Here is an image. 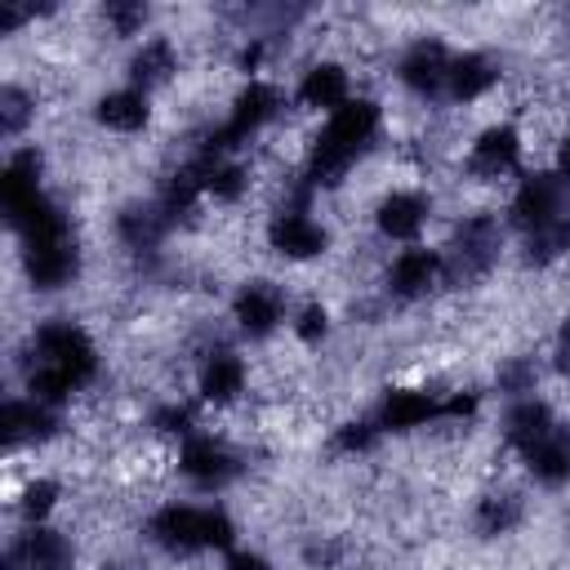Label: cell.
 Here are the masks:
<instances>
[{
    "label": "cell",
    "instance_id": "6da1fadb",
    "mask_svg": "<svg viewBox=\"0 0 570 570\" xmlns=\"http://www.w3.org/2000/svg\"><path fill=\"white\" fill-rule=\"evenodd\" d=\"M379 129H383V111L370 98H352L334 116H325L321 129L312 134L307 151H303V169L298 174L307 178V187L312 191L338 187L356 169V160H365L374 151Z\"/></svg>",
    "mask_w": 570,
    "mask_h": 570
},
{
    "label": "cell",
    "instance_id": "7a4b0ae2",
    "mask_svg": "<svg viewBox=\"0 0 570 570\" xmlns=\"http://www.w3.org/2000/svg\"><path fill=\"white\" fill-rule=\"evenodd\" d=\"M232 534H236V525H232V517H227L223 508L165 503V508H156V512L147 517V539H151L160 552L178 557V561L200 557V552H209V548H232Z\"/></svg>",
    "mask_w": 570,
    "mask_h": 570
},
{
    "label": "cell",
    "instance_id": "3957f363",
    "mask_svg": "<svg viewBox=\"0 0 570 570\" xmlns=\"http://www.w3.org/2000/svg\"><path fill=\"white\" fill-rule=\"evenodd\" d=\"M503 254V227L494 214H463L454 223V240L450 249H441L445 258V281L463 285V281H481L485 272L499 267Z\"/></svg>",
    "mask_w": 570,
    "mask_h": 570
},
{
    "label": "cell",
    "instance_id": "277c9868",
    "mask_svg": "<svg viewBox=\"0 0 570 570\" xmlns=\"http://www.w3.org/2000/svg\"><path fill=\"white\" fill-rule=\"evenodd\" d=\"M178 472L196 485V490H223V485H232L236 476H240V454L223 441V436H214V432H191L183 445H178Z\"/></svg>",
    "mask_w": 570,
    "mask_h": 570
},
{
    "label": "cell",
    "instance_id": "5b68a950",
    "mask_svg": "<svg viewBox=\"0 0 570 570\" xmlns=\"http://www.w3.org/2000/svg\"><path fill=\"white\" fill-rule=\"evenodd\" d=\"M383 281H387V294L396 303H419L445 281V258L432 245H405V249L392 254Z\"/></svg>",
    "mask_w": 570,
    "mask_h": 570
},
{
    "label": "cell",
    "instance_id": "8992f818",
    "mask_svg": "<svg viewBox=\"0 0 570 570\" xmlns=\"http://www.w3.org/2000/svg\"><path fill=\"white\" fill-rule=\"evenodd\" d=\"M525 147H521V129L508 125V120H494L485 125L472 142H468V174L476 183H494V178H508L517 174Z\"/></svg>",
    "mask_w": 570,
    "mask_h": 570
},
{
    "label": "cell",
    "instance_id": "52a82bcc",
    "mask_svg": "<svg viewBox=\"0 0 570 570\" xmlns=\"http://www.w3.org/2000/svg\"><path fill=\"white\" fill-rule=\"evenodd\" d=\"M432 218V200L414 187H392L379 196L374 205V232L383 240H401V245H419L423 227Z\"/></svg>",
    "mask_w": 570,
    "mask_h": 570
},
{
    "label": "cell",
    "instance_id": "ba28073f",
    "mask_svg": "<svg viewBox=\"0 0 570 570\" xmlns=\"http://www.w3.org/2000/svg\"><path fill=\"white\" fill-rule=\"evenodd\" d=\"M267 245L289 263H307L325 254L330 232L321 218H312V209H276L267 223Z\"/></svg>",
    "mask_w": 570,
    "mask_h": 570
},
{
    "label": "cell",
    "instance_id": "9c48e42d",
    "mask_svg": "<svg viewBox=\"0 0 570 570\" xmlns=\"http://www.w3.org/2000/svg\"><path fill=\"white\" fill-rule=\"evenodd\" d=\"M232 321L245 338H267L285 325V289L272 281H245L232 298Z\"/></svg>",
    "mask_w": 570,
    "mask_h": 570
},
{
    "label": "cell",
    "instance_id": "30bf717a",
    "mask_svg": "<svg viewBox=\"0 0 570 570\" xmlns=\"http://www.w3.org/2000/svg\"><path fill=\"white\" fill-rule=\"evenodd\" d=\"M245 387H249V365L232 352V347H209L205 356H200V365H196V392L214 405V410H227V405H236L240 396H245Z\"/></svg>",
    "mask_w": 570,
    "mask_h": 570
},
{
    "label": "cell",
    "instance_id": "8fae6325",
    "mask_svg": "<svg viewBox=\"0 0 570 570\" xmlns=\"http://www.w3.org/2000/svg\"><path fill=\"white\" fill-rule=\"evenodd\" d=\"M450 62H454V53L441 45V40H414L410 49H405V58L396 62V80L410 89V94H419V98H445V80H450Z\"/></svg>",
    "mask_w": 570,
    "mask_h": 570
},
{
    "label": "cell",
    "instance_id": "7c38bea8",
    "mask_svg": "<svg viewBox=\"0 0 570 570\" xmlns=\"http://www.w3.org/2000/svg\"><path fill=\"white\" fill-rule=\"evenodd\" d=\"M441 401H445V392H432V387H392V392H383L374 423H379V432H414V428L441 423Z\"/></svg>",
    "mask_w": 570,
    "mask_h": 570
},
{
    "label": "cell",
    "instance_id": "4fadbf2b",
    "mask_svg": "<svg viewBox=\"0 0 570 570\" xmlns=\"http://www.w3.org/2000/svg\"><path fill=\"white\" fill-rule=\"evenodd\" d=\"M343 102H352V80H347V67L338 62H312L298 80V107L303 111H321V116H334Z\"/></svg>",
    "mask_w": 570,
    "mask_h": 570
},
{
    "label": "cell",
    "instance_id": "5bb4252c",
    "mask_svg": "<svg viewBox=\"0 0 570 570\" xmlns=\"http://www.w3.org/2000/svg\"><path fill=\"white\" fill-rule=\"evenodd\" d=\"M494 85H499V62H494V58H485V53H476V49L454 53L450 80H445V98H450V102H459V107L481 102Z\"/></svg>",
    "mask_w": 570,
    "mask_h": 570
},
{
    "label": "cell",
    "instance_id": "9a60e30c",
    "mask_svg": "<svg viewBox=\"0 0 570 570\" xmlns=\"http://www.w3.org/2000/svg\"><path fill=\"white\" fill-rule=\"evenodd\" d=\"M525 472L539 481V485H566L570 481V428L557 423L548 436H539L525 454H521Z\"/></svg>",
    "mask_w": 570,
    "mask_h": 570
},
{
    "label": "cell",
    "instance_id": "2e32d148",
    "mask_svg": "<svg viewBox=\"0 0 570 570\" xmlns=\"http://www.w3.org/2000/svg\"><path fill=\"white\" fill-rule=\"evenodd\" d=\"M174 76H178V49H174L169 36H151V40H142L138 53L129 58V85L142 89V94L169 85Z\"/></svg>",
    "mask_w": 570,
    "mask_h": 570
},
{
    "label": "cell",
    "instance_id": "e0dca14e",
    "mask_svg": "<svg viewBox=\"0 0 570 570\" xmlns=\"http://www.w3.org/2000/svg\"><path fill=\"white\" fill-rule=\"evenodd\" d=\"M94 120H98L102 129H111V134H138V129L151 120V102H147V94L134 89V85L107 89V94L98 98V107H94Z\"/></svg>",
    "mask_w": 570,
    "mask_h": 570
},
{
    "label": "cell",
    "instance_id": "ac0fdd59",
    "mask_svg": "<svg viewBox=\"0 0 570 570\" xmlns=\"http://www.w3.org/2000/svg\"><path fill=\"white\" fill-rule=\"evenodd\" d=\"M476 534H485V539H494V534H508L517 521H521V499L517 494H508V490H494V494H485V499H476Z\"/></svg>",
    "mask_w": 570,
    "mask_h": 570
},
{
    "label": "cell",
    "instance_id": "d6986e66",
    "mask_svg": "<svg viewBox=\"0 0 570 570\" xmlns=\"http://www.w3.org/2000/svg\"><path fill=\"white\" fill-rule=\"evenodd\" d=\"M58 508V481L53 476H31L22 485V499H18V512L27 525H45V517Z\"/></svg>",
    "mask_w": 570,
    "mask_h": 570
},
{
    "label": "cell",
    "instance_id": "ffe728a7",
    "mask_svg": "<svg viewBox=\"0 0 570 570\" xmlns=\"http://www.w3.org/2000/svg\"><path fill=\"white\" fill-rule=\"evenodd\" d=\"M289 325H294V338H298V343L316 347V343L330 334V312H325V303H316V298H312V303H303V307L294 312V321H289Z\"/></svg>",
    "mask_w": 570,
    "mask_h": 570
},
{
    "label": "cell",
    "instance_id": "44dd1931",
    "mask_svg": "<svg viewBox=\"0 0 570 570\" xmlns=\"http://www.w3.org/2000/svg\"><path fill=\"white\" fill-rule=\"evenodd\" d=\"M102 22H107L116 36H138L142 22H147V9H142V4H107V9H102Z\"/></svg>",
    "mask_w": 570,
    "mask_h": 570
},
{
    "label": "cell",
    "instance_id": "7402d4cb",
    "mask_svg": "<svg viewBox=\"0 0 570 570\" xmlns=\"http://www.w3.org/2000/svg\"><path fill=\"white\" fill-rule=\"evenodd\" d=\"M223 570H272V566H267V557H263V552L232 548V552H227V561H223Z\"/></svg>",
    "mask_w": 570,
    "mask_h": 570
},
{
    "label": "cell",
    "instance_id": "603a6c76",
    "mask_svg": "<svg viewBox=\"0 0 570 570\" xmlns=\"http://www.w3.org/2000/svg\"><path fill=\"white\" fill-rule=\"evenodd\" d=\"M557 365L570 374V316H566L561 330H557Z\"/></svg>",
    "mask_w": 570,
    "mask_h": 570
},
{
    "label": "cell",
    "instance_id": "cb8c5ba5",
    "mask_svg": "<svg viewBox=\"0 0 570 570\" xmlns=\"http://www.w3.org/2000/svg\"><path fill=\"white\" fill-rule=\"evenodd\" d=\"M557 174L570 178V129H566V138H561V147H557Z\"/></svg>",
    "mask_w": 570,
    "mask_h": 570
},
{
    "label": "cell",
    "instance_id": "d4e9b609",
    "mask_svg": "<svg viewBox=\"0 0 570 570\" xmlns=\"http://www.w3.org/2000/svg\"><path fill=\"white\" fill-rule=\"evenodd\" d=\"M107 570H111V566H107Z\"/></svg>",
    "mask_w": 570,
    "mask_h": 570
}]
</instances>
